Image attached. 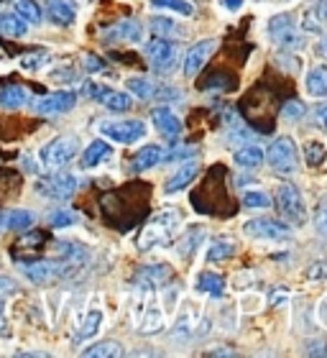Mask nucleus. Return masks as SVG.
Instances as JSON below:
<instances>
[{
    "label": "nucleus",
    "instance_id": "7",
    "mask_svg": "<svg viewBox=\"0 0 327 358\" xmlns=\"http://www.w3.org/2000/svg\"><path fill=\"white\" fill-rule=\"evenodd\" d=\"M100 134L108 136L110 141L128 146L146 136V123L143 120H108V123H100Z\"/></svg>",
    "mask_w": 327,
    "mask_h": 358
},
{
    "label": "nucleus",
    "instance_id": "28",
    "mask_svg": "<svg viewBox=\"0 0 327 358\" xmlns=\"http://www.w3.org/2000/svg\"><path fill=\"white\" fill-rule=\"evenodd\" d=\"M128 92L136 97H141V100H149V97H157V85L151 83V80H143V77H131L126 83Z\"/></svg>",
    "mask_w": 327,
    "mask_h": 358
},
{
    "label": "nucleus",
    "instance_id": "48",
    "mask_svg": "<svg viewBox=\"0 0 327 358\" xmlns=\"http://www.w3.org/2000/svg\"><path fill=\"white\" fill-rule=\"evenodd\" d=\"M85 64H87V69H103V62L95 59V57H87V59H85Z\"/></svg>",
    "mask_w": 327,
    "mask_h": 358
},
{
    "label": "nucleus",
    "instance_id": "18",
    "mask_svg": "<svg viewBox=\"0 0 327 358\" xmlns=\"http://www.w3.org/2000/svg\"><path fill=\"white\" fill-rule=\"evenodd\" d=\"M112 157V146L110 143H105V141H92L85 149V154H82V166L85 169H92V166H100L103 162H108V159Z\"/></svg>",
    "mask_w": 327,
    "mask_h": 358
},
{
    "label": "nucleus",
    "instance_id": "29",
    "mask_svg": "<svg viewBox=\"0 0 327 358\" xmlns=\"http://www.w3.org/2000/svg\"><path fill=\"white\" fill-rule=\"evenodd\" d=\"M151 6L164 8V10H171V13H177V15H184V18L194 15L192 0H151Z\"/></svg>",
    "mask_w": 327,
    "mask_h": 358
},
{
    "label": "nucleus",
    "instance_id": "37",
    "mask_svg": "<svg viewBox=\"0 0 327 358\" xmlns=\"http://www.w3.org/2000/svg\"><path fill=\"white\" fill-rule=\"evenodd\" d=\"M151 31H154V34H166V31H171L174 36H182V29H179L174 21H169V18H151Z\"/></svg>",
    "mask_w": 327,
    "mask_h": 358
},
{
    "label": "nucleus",
    "instance_id": "38",
    "mask_svg": "<svg viewBox=\"0 0 327 358\" xmlns=\"http://www.w3.org/2000/svg\"><path fill=\"white\" fill-rule=\"evenodd\" d=\"M46 62H49V54H46V52H34V54H26V57H23L21 67L23 69H31V72H34V69L44 67Z\"/></svg>",
    "mask_w": 327,
    "mask_h": 358
},
{
    "label": "nucleus",
    "instance_id": "9",
    "mask_svg": "<svg viewBox=\"0 0 327 358\" xmlns=\"http://www.w3.org/2000/svg\"><path fill=\"white\" fill-rule=\"evenodd\" d=\"M268 34H271V41L282 49H297L302 44V34L294 29V21H291L289 13L276 15L268 21Z\"/></svg>",
    "mask_w": 327,
    "mask_h": 358
},
{
    "label": "nucleus",
    "instance_id": "41",
    "mask_svg": "<svg viewBox=\"0 0 327 358\" xmlns=\"http://www.w3.org/2000/svg\"><path fill=\"white\" fill-rule=\"evenodd\" d=\"M317 231L327 238V194H322L320 210H317Z\"/></svg>",
    "mask_w": 327,
    "mask_h": 358
},
{
    "label": "nucleus",
    "instance_id": "27",
    "mask_svg": "<svg viewBox=\"0 0 327 358\" xmlns=\"http://www.w3.org/2000/svg\"><path fill=\"white\" fill-rule=\"evenodd\" d=\"M200 322V313H197V307L194 305H187L184 313H182V317H179V322L174 325V336H192L194 325Z\"/></svg>",
    "mask_w": 327,
    "mask_h": 358
},
{
    "label": "nucleus",
    "instance_id": "8",
    "mask_svg": "<svg viewBox=\"0 0 327 358\" xmlns=\"http://www.w3.org/2000/svg\"><path fill=\"white\" fill-rule=\"evenodd\" d=\"M77 189V177L67 172L52 174V177H41L36 182V192L46 200H69Z\"/></svg>",
    "mask_w": 327,
    "mask_h": 358
},
{
    "label": "nucleus",
    "instance_id": "11",
    "mask_svg": "<svg viewBox=\"0 0 327 358\" xmlns=\"http://www.w3.org/2000/svg\"><path fill=\"white\" fill-rule=\"evenodd\" d=\"M85 92H87L89 97H95L97 103H103L108 110L112 113H126L131 110V95L128 92H118V90H108V87H100V85L95 83H87L85 85Z\"/></svg>",
    "mask_w": 327,
    "mask_h": 358
},
{
    "label": "nucleus",
    "instance_id": "42",
    "mask_svg": "<svg viewBox=\"0 0 327 358\" xmlns=\"http://www.w3.org/2000/svg\"><path fill=\"white\" fill-rule=\"evenodd\" d=\"M189 154H194L192 146H184V149H174L171 154H164V162H177V159H184V157H189Z\"/></svg>",
    "mask_w": 327,
    "mask_h": 358
},
{
    "label": "nucleus",
    "instance_id": "31",
    "mask_svg": "<svg viewBox=\"0 0 327 358\" xmlns=\"http://www.w3.org/2000/svg\"><path fill=\"white\" fill-rule=\"evenodd\" d=\"M123 345H118L115 341H103V343L97 345H89L87 351H85V356H103V358H115V356H123Z\"/></svg>",
    "mask_w": 327,
    "mask_h": 358
},
{
    "label": "nucleus",
    "instance_id": "22",
    "mask_svg": "<svg viewBox=\"0 0 327 358\" xmlns=\"http://www.w3.org/2000/svg\"><path fill=\"white\" fill-rule=\"evenodd\" d=\"M26 21L18 13H0V34L3 36L23 38L26 36Z\"/></svg>",
    "mask_w": 327,
    "mask_h": 358
},
{
    "label": "nucleus",
    "instance_id": "32",
    "mask_svg": "<svg viewBox=\"0 0 327 358\" xmlns=\"http://www.w3.org/2000/svg\"><path fill=\"white\" fill-rule=\"evenodd\" d=\"M100 325H103V313H100V310H89L80 328V338H95Z\"/></svg>",
    "mask_w": 327,
    "mask_h": 358
},
{
    "label": "nucleus",
    "instance_id": "4",
    "mask_svg": "<svg viewBox=\"0 0 327 358\" xmlns=\"http://www.w3.org/2000/svg\"><path fill=\"white\" fill-rule=\"evenodd\" d=\"M77 151H80V141H77L75 136H59V138L49 141L41 149V162L49 169H61V166H67L77 157Z\"/></svg>",
    "mask_w": 327,
    "mask_h": 358
},
{
    "label": "nucleus",
    "instance_id": "33",
    "mask_svg": "<svg viewBox=\"0 0 327 358\" xmlns=\"http://www.w3.org/2000/svg\"><path fill=\"white\" fill-rule=\"evenodd\" d=\"M233 254H235V246H233L231 241H215L208 251V262H225Z\"/></svg>",
    "mask_w": 327,
    "mask_h": 358
},
{
    "label": "nucleus",
    "instance_id": "13",
    "mask_svg": "<svg viewBox=\"0 0 327 358\" xmlns=\"http://www.w3.org/2000/svg\"><path fill=\"white\" fill-rule=\"evenodd\" d=\"M77 105V95L72 90H59V92H52L46 95L44 100L36 103L38 115H61V113H69Z\"/></svg>",
    "mask_w": 327,
    "mask_h": 358
},
{
    "label": "nucleus",
    "instance_id": "3",
    "mask_svg": "<svg viewBox=\"0 0 327 358\" xmlns=\"http://www.w3.org/2000/svg\"><path fill=\"white\" fill-rule=\"evenodd\" d=\"M276 205L282 210V215L286 217V223L291 225H305L307 223V208L305 200L294 185L289 182H282L279 189H276Z\"/></svg>",
    "mask_w": 327,
    "mask_h": 358
},
{
    "label": "nucleus",
    "instance_id": "34",
    "mask_svg": "<svg viewBox=\"0 0 327 358\" xmlns=\"http://www.w3.org/2000/svg\"><path fill=\"white\" fill-rule=\"evenodd\" d=\"M325 157H327V149L322 146V143L310 141L305 146V159H307V164L310 166H320L322 162H325Z\"/></svg>",
    "mask_w": 327,
    "mask_h": 358
},
{
    "label": "nucleus",
    "instance_id": "46",
    "mask_svg": "<svg viewBox=\"0 0 327 358\" xmlns=\"http://www.w3.org/2000/svg\"><path fill=\"white\" fill-rule=\"evenodd\" d=\"M289 297V292L286 289H274L271 292V302L268 305H284V299Z\"/></svg>",
    "mask_w": 327,
    "mask_h": 358
},
{
    "label": "nucleus",
    "instance_id": "47",
    "mask_svg": "<svg viewBox=\"0 0 327 358\" xmlns=\"http://www.w3.org/2000/svg\"><path fill=\"white\" fill-rule=\"evenodd\" d=\"M54 80H75V72H69V69H59V72L54 75Z\"/></svg>",
    "mask_w": 327,
    "mask_h": 358
},
{
    "label": "nucleus",
    "instance_id": "6",
    "mask_svg": "<svg viewBox=\"0 0 327 358\" xmlns=\"http://www.w3.org/2000/svg\"><path fill=\"white\" fill-rule=\"evenodd\" d=\"M21 271L29 276L31 282H52V279H64V276L75 274L77 266L69 259H61V262H34V264H23Z\"/></svg>",
    "mask_w": 327,
    "mask_h": 358
},
{
    "label": "nucleus",
    "instance_id": "49",
    "mask_svg": "<svg viewBox=\"0 0 327 358\" xmlns=\"http://www.w3.org/2000/svg\"><path fill=\"white\" fill-rule=\"evenodd\" d=\"M240 6H243V0H223V8L228 10H238Z\"/></svg>",
    "mask_w": 327,
    "mask_h": 358
},
{
    "label": "nucleus",
    "instance_id": "2",
    "mask_svg": "<svg viewBox=\"0 0 327 358\" xmlns=\"http://www.w3.org/2000/svg\"><path fill=\"white\" fill-rule=\"evenodd\" d=\"M263 159L268 164L274 166L276 172L282 174H291L299 164V154H297V143L291 141L289 136H279L268 151H263Z\"/></svg>",
    "mask_w": 327,
    "mask_h": 358
},
{
    "label": "nucleus",
    "instance_id": "5",
    "mask_svg": "<svg viewBox=\"0 0 327 358\" xmlns=\"http://www.w3.org/2000/svg\"><path fill=\"white\" fill-rule=\"evenodd\" d=\"M243 236L253 241H274V243H282V241H289L291 231L286 223H279L274 217H253L243 225Z\"/></svg>",
    "mask_w": 327,
    "mask_h": 358
},
{
    "label": "nucleus",
    "instance_id": "36",
    "mask_svg": "<svg viewBox=\"0 0 327 358\" xmlns=\"http://www.w3.org/2000/svg\"><path fill=\"white\" fill-rule=\"evenodd\" d=\"M243 205L245 208H268L271 205V197L266 192H261V189H248L243 194Z\"/></svg>",
    "mask_w": 327,
    "mask_h": 358
},
{
    "label": "nucleus",
    "instance_id": "16",
    "mask_svg": "<svg viewBox=\"0 0 327 358\" xmlns=\"http://www.w3.org/2000/svg\"><path fill=\"white\" fill-rule=\"evenodd\" d=\"M164 328V310H159L154 302L141 307V313H138V333L143 336H154L159 330Z\"/></svg>",
    "mask_w": 327,
    "mask_h": 358
},
{
    "label": "nucleus",
    "instance_id": "35",
    "mask_svg": "<svg viewBox=\"0 0 327 358\" xmlns=\"http://www.w3.org/2000/svg\"><path fill=\"white\" fill-rule=\"evenodd\" d=\"M77 223V213L72 210H54L52 215H49V225L52 228H67V225H75Z\"/></svg>",
    "mask_w": 327,
    "mask_h": 358
},
{
    "label": "nucleus",
    "instance_id": "45",
    "mask_svg": "<svg viewBox=\"0 0 327 358\" xmlns=\"http://www.w3.org/2000/svg\"><path fill=\"white\" fill-rule=\"evenodd\" d=\"M38 243H44V236H41V233H34V236H26V238L21 241V246H23V248L38 246Z\"/></svg>",
    "mask_w": 327,
    "mask_h": 358
},
{
    "label": "nucleus",
    "instance_id": "30",
    "mask_svg": "<svg viewBox=\"0 0 327 358\" xmlns=\"http://www.w3.org/2000/svg\"><path fill=\"white\" fill-rule=\"evenodd\" d=\"M15 13L21 15L26 23H34V26H38L41 23V8L34 3V0H15Z\"/></svg>",
    "mask_w": 327,
    "mask_h": 358
},
{
    "label": "nucleus",
    "instance_id": "26",
    "mask_svg": "<svg viewBox=\"0 0 327 358\" xmlns=\"http://www.w3.org/2000/svg\"><path fill=\"white\" fill-rule=\"evenodd\" d=\"M235 164L245 166V169H256V166L263 164V149H259V146H243V149L235 151Z\"/></svg>",
    "mask_w": 327,
    "mask_h": 358
},
{
    "label": "nucleus",
    "instance_id": "20",
    "mask_svg": "<svg viewBox=\"0 0 327 358\" xmlns=\"http://www.w3.org/2000/svg\"><path fill=\"white\" fill-rule=\"evenodd\" d=\"M26 103H29V90L21 87V85H6L0 90V105L6 110H18Z\"/></svg>",
    "mask_w": 327,
    "mask_h": 358
},
{
    "label": "nucleus",
    "instance_id": "44",
    "mask_svg": "<svg viewBox=\"0 0 327 358\" xmlns=\"http://www.w3.org/2000/svg\"><path fill=\"white\" fill-rule=\"evenodd\" d=\"M314 54H317V57H325L327 59V34H320V36H317V41H314Z\"/></svg>",
    "mask_w": 327,
    "mask_h": 358
},
{
    "label": "nucleus",
    "instance_id": "40",
    "mask_svg": "<svg viewBox=\"0 0 327 358\" xmlns=\"http://www.w3.org/2000/svg\"><path fill=\"white\" fill-rule=\"evenodd\" d=\"M307 279H312V282L327 279V262H314L312 266L307 268Z\"/></svg>",
    "mask_w": 327,
    "mask_h": 358
},
{
    "label": "nucleus",
    "instance_id": "17",
    "mask_svg": "<svg viewBox=\"0 0 327 358\" xmlns=\"http://www.w3.org/2000/svg\"><path fill=\"white\" fill-rule=\"evenodd\" d=\"M34 223H36V215L31 210H23V208L8 210V213H3V220H0V225L6 231H26Z\"/></svg>",
    "mask_w": 327,
    "mask_h": 358
},
{
    "label": "nucleus",
    "instance_id": "50",
    "mask_svg": "<svg viewBox=\"0 0 327 358\" xmlns=\"http://www.w3.org/2000/svg\"><path fill=\"white\" fill-rule=\"evenodd\" d=\"M0 330H6V302L0 299Z\"/></svg>",
    "mask_w": 327,
    "mask_h": 358
},
{
    "label": "nucleus",
    "instance_id": "21",
    "mask_svg": "<svg viewBox=\"0 0 327 358\" xmlns=\"http://www.w3.org/2000/svg\"><path fill=\"white\" fill-rule=\"evenodd\" d=\"M161 162H164L161 146H143L133 159V172H146V169L161 164Z\"/></svg>",
    "mask_w": 327,
    "mask_h": 358
},
{
    "label": "nucleus",
    "instance_id": "19",
    "mask_svg": "<svg viewBox=\"0 0 327 358\" xmlns=\"http://www.w3.org/2000/svg\"><path fill=\"white\" fill-rule=\"evenodd\" d=\"M305 90L310 97H327V67L320 64V67H312L305 75Z\"/></svg>",
    "mask_w": 327,
    "mask_h": 358
},
{
    "label": "nucleus",
    "instance_id": "53",
    "mask_svg": "<svg viewBox=\"0 0 327 358\" xmlns=\"http://www.w3.org/2000/svg\"><path fill=\"white\" fill-rule=\"evenodd\" d=\"M307 353H310V356H312V353H325L327 356V348H307Z\"/></svg>",
    "mask_w": 327,
    "mask_h": 358
},
{
    "label": "nucleus",
    "instance_id": "14",
    "mask_svg": "<svg viewBox=\"0 0 327 358\" xmlns=\"http://www.w3.org/2000/svg\"><path fill=\"white\" fill-rule=\"evenodd\" d=\"M141 38H143V31L136 21H118L115 26L105 29V34H103V41H108V44H120V41L138 44Z\"/></svg>",
    "mask_w": 327,
    "mask_h": 358
},
{
    "label": "nucleus",
    "instance_id": "15",
    "mask_svg": "<svg viewBox=\"0 0 327 358\" xmlns=\"http://www.w3.org/2000/svg\"><path fill=\"white\" fill-rule=\"evenodd\" d=\"M151 118H154V126L159 128V134H161L164 138H169V141L179 138V134H182V120L174 115V110H171V108H166V105H159V108H154V110H151Z\"/></svg>",
    "mask_w": 327,
    "mask_h": 358
},
{
    "label": "nucleus",
    "instance_id": "23",
    "mask_svg": "<svg viewBox=\"0 0 327 358\" xmlns=\"http://www.w3.org/2000/svg\"><path fill=\"white\" fill-rule=\"evenodd\" d=\"M197 172H200V166H197V164L182 166V169H179V172L174 174L169 182H166V187H164V189H166V192H179V189H184L187 185H192V179L197 177Z\"/></svg>",
    "mask_w": 327,
    "mask_h": 358
},
{
    "label": "nucleus",
    "instance_id": "24",
    "mask_svg": "<svg viewBox=\"0 0 327 358\" xmlns=\"http://www.w3.org/2000/svg\"><path fill=\"white\" fill-rule=\"evenodd\" d=\"M49 15H52V21L59 23V26L75 23V8L69 6L67 0H49Z\"/></svg>",
    "mask_w": 327,
    "mask_h": 358
},
{
    "label": "nucleus",
    "instance_id": "10",
    "mask_svg": "<svg viewBox=\"0 0 327 358\" xmlns=\"http://www.w3.org/2000/svg\"><path fill=\"white\" fill-rule=\"evenodd\" d=\"M146 59L157 72H169L177 62V46L166 41V38H151L146 44Z\"/></svg>",
    "mask_w": 327,
    "mask_h": 358
},
{
    "label": "nucleus",
    "instance_id": "51",
    "mask_svg": "<svg viewBox=\"0 0 327 358\" xmlns=\"http://www.w3.org/2000/svg\"><path fill=\"white\" fill-rule=\"evenodd\" d=\"M235 351H231V348H215V351H210V356H233Z\"/></svg>",
    "mask_w": 327,
    "mask_h": 358
},
{
    "label": "nucleus",
    "instance_id": "1",
    "mask_svg": "<svg viewBox=\"0 0 327 358\" xmlns=\"http://www.w3.org/2000/svg\"><path fill=\"white\" fill-rule=\"evenodd\" d=\"M179 228H182V217H179L177 210H164V213L151 217V223L141 231L138 248L149 251V248H154V246H161V243H166Z\"/></svg>",
    "mask_w": 327,
    "mask_h": 358
},
{
    "label": "nucleus",
    "instance_id": "52",
    "mask_svg": "<svg viewBox=\"0 0 327 358\" xmlns=\"http://www.w3.org/2000/svg\"><path fill=\"white\" fill-rule=\"evenodd\" d=\"M317 115H320L322 128H325V131H327V108H320V110H317Z\"/></svg>",
    "mask_w": 327,
    "mask_h": 358
},
{
    "label": "nucleus",
    "instance_id": "25",
    "mask_svg": "<svg viewBox=\"0 0 327 358\" xmlns=\"http://www.w3.org/2000/svg\"><path fill=\"white\" fill-rule=\"evenodd\" d=\"M197 289L205 292V294H212V297H223L225 279L212 274V271H205V274H200V279H197Z\"/></svg>",
    "mask_w": 327,
    "mask_h": 358
},
{
    "label": "nucleus",
    "instance_id": "12",
    "mask_svg": "<svg viewBox=\"0 0 327 358\" xmlns=\"http://www.w3.org/2000/svg\"><path fill=\"white\" fill-rule=\"evenodd\" d=\"M217 49V38H205V41H197L192 49H187L184 54V64H182V72L184 77H194L205 67V62L210 59V54Z\"/></svg>",
    "mask_w": 327,
    "mask_h": 358
},
{
    "label": "nucleus",
    "instance_id": "39",
    "mask_svg": "<svg viewBox=\"0 0 327 358\" xmlns=\"http://www.w3.org/2000/svg\"><path fill=\"white\" fill-rule=\"evenodd\" d=\"M282 115L286 120H299L302 115H305V105H302V103H286V105H284Z\"/></svg>",
    "mask_w": 327,
    "mask_h": 358
},
{
    "label": "nucleus",
    "instance_id": "43",
    "mask_svg": "<svg viewBox=\"0 0 327 358\" xmlns=\"http://www.w3.org/2000/svg\"><path fill=\"white\" fill-rule=\"evenodd\" d=\"M18 292V284L10 282L8 276H0V297H6V294H15Z\"/></svg>",
    "mask_w": 327,
    "mask_h": 358
}]
</instances>
